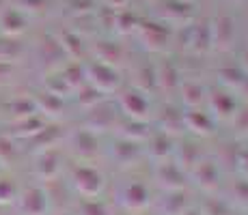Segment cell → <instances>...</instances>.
<instances>
[{
    "instance_id": "cell-2",
    "label": "cell",
    "mask_w": 248,
    "mask_h": 215,
    "mask_svg": "<svg viewBox=\"0 0 248 215\" xmlns=\"http://www.w3.org/2000/svg\"><path fill=\"white\" fill-rule=\"evenodd\" d=\"M17 196V187L11 179L0 176V204H9L13 202V198Z\"/></svg>"
},
{
    "instance_id": "cell-5",
    "label": "cell",
    "mask_w": 248,
    "mask_h": 215,
    "mask_svg": "<svg viewBox=\"0 0 248 215\" xmlns=\"http://www.w3.org/2000/svg\"><path fill=\"white\" fill-rule=\"evenodd\" d=\"M11 155H13V144L7 140V138H0V164H7L9 159H11Z\"/></svg>"
},
{
    "instance_id": "cell-3",
    "label": "cell",
    "mask_w": 248,
    "mask_h": 215,
    "mask_svg": "<svg viewBox=\"0 0 248 215\" xmlns=\"http://www.w3.org/2000/svg\"><path fill=\"white\" fill-rule=\"evenodd\" d=\"M22 17L17 15L16 11H4L2 13V28L7 32H16V30H20V26H22Z\"/></svg>"
},
{
    "instance_id": "cell-4",
    "label": "cell",
    "mask_w": 248,
    "mask_h": 215,
    "mask_svg": "<svg viewBox=\"0 0 248 215\" xmlns=\"http://www.w3.org/2000/svg\"><path fill=\"white\" fill-rule=\"evenodd\" d=\"M54 170H56V166H54V155H52V153H46V155L41 157L39 166H37V172H39L41 176H46V179H50V176L54 174Z\"/></svg>"
},
{
    "instance_id": "cell-1",
    "label": "cell",
    "mask_w": 248,
    "mask_h": 215,
    "mask_svg": "<svg viewBox=\"0 0 248 215\" xmlns=\"http://www.w3.org/2000/svg\"><path fill=\"white\" fill-rule=\"evenodd\" d=\"M20 213L22 215H44L46 196L39 187H28L20 194Z\"/></svg>"
}]
</instances>
